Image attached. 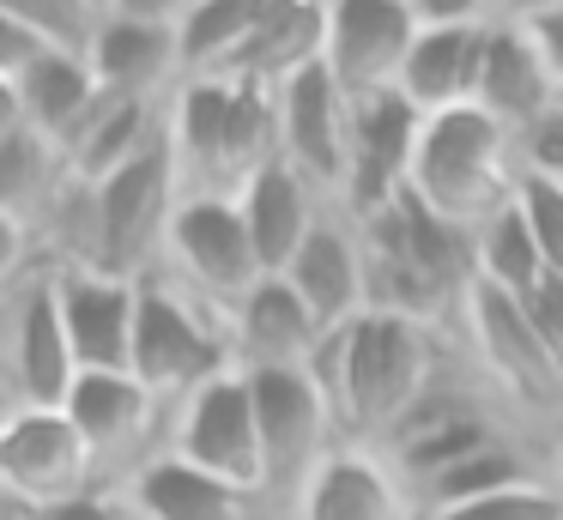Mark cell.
I'll return each instance as SVG.
<instances>
[{"instance_id": "6da1fadb", "label": "cell", "mask_w": 563, "mask_h": 520, "mask_svg": "<svg viewBox=\"0 0 563 520\" xmlns=\"http://www.w3.org/2000/svg\"><path fill=\"white\" fill-rule=\"evenodd\" d=\"M454 339L430 333L424 321H406L394 309H364L352 327L321 339L316 375L340 411L345 442L357 447H388V435L418 411V399L449 375Z\"/></svg>"}, {"instance_id": "7a4b0ae2", "label": "cell", "mask_w": 563, "mask_h": 520, "mask_svg": "<svg viewBox=\"0 0 563 520\" xmlns=\"http://www.w3.org/2000/svg\"><path fill=\"white\" fill-rule=\"evenodd\" d=\"M357 236H364V254H369V309H394L406 321H424L442 339L461 333L466 302L478 290L473 230L442 224L430 206L400 193L388 212L364 218Z\"/></svg>"}, {"instance_id": "3957f363", "label": "cell", "mask_w": 563, "mask_h": 520, "mask_svg": "<svg viewBox=\"0 0 563 520\" xmlns=\"http://www.w3.org/2000/svg\"><path fill=\"white\" fill-rule=\"evenodd\" d=\"M279 157V91L243 79H183L170 97V164L183 193L236 200Z\"/></svg>"}, {"instance_id": "277c9868", "label": "cell", "mask_w": 563, "mask_h": 520, "mask_svg": "<svg viewBox=\"0 0 563 520\" xmlns=\"http://www.w3.org/2000/svg\"><path fill=\"white\" fill-rule=\"evenodd\" d=\"M521 188V164H515V140L485 115V109H449V115H424L412 152V176L406 193L454 230H478L490 212L515 200Z\"/></svg>"}, {"instance_id": "5b68a950", "label": "cell", "mask_w": 563, "mask_h": 520, "mask_svg": "<svg viewBox=\"0 0 563 520\" xmlns=\"http://www.w3.org/2000/svg\"><path fill=\"white\" fill-rule=\"evenodd\" d=\"M231 369H236L231 321L212 314L207 302H195L183 285H170L164 273H152L146 285H140L128 375H134L164 411H176L183 399H195L207 381H219V375H231Z\"/></svg>"}, {"instance_id": "8992f818", "label": "cell", "mask_w": 563, "mask_h": 520, "mask_svg": "<svg viewBox=\"0 0 563 520\" xmlns=\"http://www.w3.org/2000/svg\"><path fill=\"white\" fill-rule=\"evenodd\" d=\"M255 387V423H261V496L273 520L291 515L303 484L328 466L333 447H345L340 411L328 387L309 369H243Z\"/></svg>"}, {"instance_id": "52a82bcc", "label": "cell", "mask_w": 563, "mask_h": 520, "mask_svg": "<svg viewBox=\"0 0 563 520\" xmlns=\"http://www.w3.org/2000/svg\"><path fill=\"white\" fill-rule=\"evenodd\" d=\"M170 285H183L195 302L231 321V309L267 278L255 254V236L243 224V206L219 200V193H183L170 218V242H164V266Z\"/></svg>"}, {"instance_id": "ba28073f", "label": "cell", "mask_w": 563, "mask_h": 520, "mask_svg": "<svg viewBox=\"0 0 563 520\" xmlns=\"http://www.w3.org/2000/svg\"><path fill=\"white\" fill-rule=\"evenodd\" d=\"M91 206H98V273L110 278H152L164 266V242H170V218L183 206V181H176L170 145L122 176L91 181Z\"/></svg>"}, {"instance_id": "9c48e42d", "label": "cell", "mask_w": 563, "mask_h": 520, "mask_svg": "<svg viewBox=\"0 0 563 520\" xmlns=\"http://www.w3.org/2000/svg\"><path fill=\"white\" fill-rule=\"evenodd\" d=\"M0 369H7V399L13 406H62L74 394L79 369H74V351H67L55 266H37L0 297Z\"/></svg>"}, {"instance_id": "30bf717a", "label": "cell", "mask_w": 563, "mask_h": 520, "mask_svg": "<svg viewBox=\"0 0 563 520\" xmlns=\"http://www.w3.org/2000/svg\"><path fill=\"white\" fill-rule=\"evenodd\" d=\"M62 411L74 418L79 442H86L98 484H128L170 442V411L134 375H79L74 394L62 399Z\"/></svg>"}, {"instance_id": "8fae6325", "label": "cell", "mask_w": 563, "mask_h": 520, "mask_svg": "<svg viewBox=\"0 0 563 520\" xmlns=\"http://www.w3.org/2000/svg\"><path fill=\"white\" fill-rule=\"evenodd\" d=\"M98 484L86 442L62 406H13L0 418V490L13 508H55Z\"/></svg>"}, {"instance_id": "7c38bea8", "label": "cell", "mask_w": 563, "mask_h": 520, "mask_svg": "<svg viewBox=\"0 0 563 520\" xmlns=\"http://www.w3.org/2000/svg\"><path fill=\"white\" fill-rule=\"evenodd\" d=\"M170 454H183L188 466L212 472V478L236 484V490L261 496V423H255V387L243 369L207 381L195 399L170 411ZM267 502V496H261ZM273 515V508H267Z\"/></svg>"}, {"instance_id": "4fadbf2b", "label": "cell", "mask_w": 563, "mask_h": 520, "mask_svg": "<svg viewBox=\"0 0 563 520\" xmlns=\"http://www.w3.org/2000/svg\"><path fill=\"white\" fill-rule=\"evenodd\" d=\"M279 157L328 206H340L352 176V97L321 60L279 85Z\"/></svg>"}, {"instance_id": "5bb4252c", "label": "cell", "mask_w": 563, "mask_h": 520, "mask_svg": "<svg viewBox=\"0 0 563 520\" xmlns=\"http://www.w3.org/2000/svg\"><path fill=\"white\" fill-rule=\"evenodd\" d=\"M418 43V19L406 0H328L321 67L345 97H376L400 85V67Z\"/></svg>"}, {"instance_id": "9a60e30c", "label": "cell", "mask_w": 563, "mask_h": 520, "mask_svg": "<svg viewBox=\"0 0 563 520\" xmlns=\"http://www.w3.org/2000/svg\"><path fill=\"white\" fill-rule=\"evenodd\" d=\"M418 133H424V115L400 91L352 97V176H345V193H340V212L352 224L388 212L406 193Z\"/></svg>"}, {"instance_id": "2e32d148", "label": "cell", "mask_w": 563, "mask_h": 520, "mask_svg": "<svg viewBox=\"0 0 563 520\" xmlns=\"http://www.w3.org/2000/svg\"><path fill=\"white\" fill-rule=\"evenodd\" d=\"M279 278L303 297V309L321 321V333H340L369 309V254L340 206H328V218L309 230V242L291 254V266Z\"/></svg>"}, {"instance_id": "e0dca14e", "label": "cell", "mask_w": 563, "mask_h": 520, "mask_svg": "<svg viewBox=\"0 0 563 520\" xmlns=\"http://www.w3.org/2000/svg\"><path fill=\"white\" fill-rule=\"evenodd\" d=\"M140 285H146V278H140ZM140 285L134 278H110V273H55L67 351H74L79 375H128Z\"/></svg>"}, {"instance_id": "ac0fdd59", "label": "cell", "mask_w": 563, "mask_h": 520, "mask_svg": "<svg viewBox=\"0 0 563 520\" xmlns=\"http://www.w3.org/2000/svg\"><path fill=\"white\" fill-rule=\"evenodd\" d=\"M285 520H418V502L382 447H333L328 466L303 484Z\"/></svg>"}, {"instance_id": "d6986e66", "label": "cell", "mask_w": 563, "mask_h": 520, "mask_svg": "<svg viewBox=\"0 0 563 520\" xmlns=\"http://www.w3.org/2000/svg\"><path fill=\"white\" fill-rule=\"evenodd\" d=\"M164 145H170V97L158 103V97L103 91L98 103H91V115L74 128V140L62 145V157L79 181H110V176H122L128 164L164 152Z\"/></svg>"}, {"instance_id": "ffe728a7", "label": "cell", "mask_w": 563, "mask_h": 520, "mask_svg": "<svg viewBox=\"0 0 563 520\" xmlns=\"http://www.w3.org/2000/svg\"><path fill=\"white\" fill-rule=\"evenodd\" d=\"M321 321L303 309L285 278H261L231 309V351L236 369H309L321 351Z\"/></svg>"}, {"instance_id": "44dd1931", "label": "cell", "mask_w": 563, "mask_h": 520, "mask_svg": "<svg viewBox=\"0 0 563 520\" xmlns=\"http://www.w3.org/2000/svg\"><path fill=\"white\" fill-rule=\"evenodd\" d=\"M115 490H128V502H134L140 520H273L255 490H236V484L188 466L170 447L152 454L146 466L128 484H115Z\"/></svg>"}, {"instance_id": "7402d4cb", "label": "cell", "mask_w": 563, "mask_h": 520, "mask_svg": "<svg viewBox=\"0 0 563 520\" xmlns=\"http://www.w3.org/2000/svg\"><path fill=\"white\" fill-rule=\"evenodd\" d=\"M91 79L115 97H176L183 73V31L170 24H134V19H103L86 48Z\"/></svg>"}, {"instance_id": "603a6c76", "label": "cell", "mask_w": 563, "mask_h": 520, "mask_svg": "<svg viewBox=\"0 0 563 520\" xmlns=\"http://www.w3.org/2000/svg\"><path fill=\"white\" fill-rule=\"evenodd\" d=\"M558 103V85H551V67L539 55V43L521 31V24H503L490 19V36H485V67H478V97L473 109H485L503 133H521L533 128L545 109Z\"/></svg>"}, {"instance_id": "cb8c5ba5", "label": "cell", "mask_w": 563, "mask_h": 520, "mask_svg": "<svg viewBox=\"0 0 563 520\" xmlns=\"http://www.w3.org/2000/svg\"><path fill=\"white\" fill-rule=\"evenodd\" d=\"M236 206H243V224H249V236H255V254H261V266H267V278H279L285 266H291V254L309 242V230L328 218V200H321L285 157H273V164L236 193Z\"/></svg>"}, {"instance_id": "d4e9b609", "label": "cell", "mask_w": 563, "mask_h": 520, "mask_svg": "<svg viewBox=\"0 0 563 520\" xmlns=\"http://www.w3.org/2000/svg\"><path fill=\"white\" fill-rule=\"evenodd\" d=\"M485 36L490 24H461V31H418L412 55L400 67L394 91L418 109V115H449V109H473L478 97V67H485Z\"/></svg>"}, {"instance_id": "484cf974", "label": "cell", "mask_w": 563, "mask_h": 520, "mask_svg": "<svg viewBox=\"0 0 563 520\" xmlns=\"http://www.w3.org/2000/svg\"><path fill=\"white\" fill-rule=\"evenodd\" d=\"M19 97H25V128L43 140L67 145L74 128L91 115V103L103 97V85L91 79L86 55H67V48H43L25 73H19Z\"/></svg>"}, {"instance_id": "4316f807", "label": "cell", "mask_w": 563, "mask_h": 520, "mask_svg": "<svg viewBox=\"0 0 563 520\" xmlns=\"http://www.w3.org/2000/svg\"><path fill=\"white\" fill-rule=\"evenodd\" d=\"M67 181H74V169H67L55 140H43L31 128H19L13 140H0V218H13V224H25L37 236Z\"/></svg>"}, {"instance_id": "83f0119b", "label": "cell", "mask_w": 563, "mask_h": 520, "mask_svg": "<svg viewBox=\"0 0 563 520\" xmlns=\"http://www.w3.org/2000/svg\"><path fill=\"white\" fill-rule=\"evenodd\" d=\"M527 478H551L545 460H539L533 447H521L515 435H497V442H485L478 454H466V460H454L449 472H437L430 484H418L412 502H418V520H424V515H442V508L478 502V496L515 490V484H527Z\"/></svg>"}, {"instance_id": "f1b7e54d", "label": "cell", "mask_w": 563, "mask_h": 520, "mask_svg": "<svg viewBox=\"0 0 563 520\" xmlns=\"http://www.w3.org/2000/svg\"><path fill=\"white\" fill-rule=\"evenodd\" d=\"M473 266H478V285L503 290V297H515V302H527L551 278L545 261H539L533 230H527V218H521L515 200L473 230Z\"/></svg>"}, {"instance_id": "f546056e", "label": "cell", "mask_w": 563, "mask_h": 520, "mask_svg": "<svg viewBox=\"0 0 563 520\" xmlns=\"http://www.w3.org/2000/svg\"><path fill=\"white\" fill-rule=\"evenodd\" d=\"M0 12L13 24H25L43 48H67V55H86L103 24L98 0H0Z\"/></svg>"}, {"instance_id": "4dcf8cb0", "label": "cell", "mask_w": 563, "mask_h": 520, "mask_svg": "<svg viewBox=\"0 0 563 520\" xmlns=\"http://www.w3.org/2000/svg\"><path fill=\"white\" fill-rule=\"evenodd\" d=\"M424 520H563V490L551 478H527L515 490L478 496V502L442 508V515H424Z\"/></svg>"}, {"instance_id": "1f68e13d", "label": "cell", "mask_w": 563, "mask_h": 520, "mask_svg": "<svg viewBox=\"0 0 563 520\" xmlns=\"http://www.w3.org/2000/svg\"><path fill=\"white\" fill-rule=\"evenodd\" d=\"M515 206H521L527 230H533L545 273L563 278V188H558V181H539V176H521V188H515Z\"/></svg>"}, {"instance_id": "d6a6232c", "label": "cell", "mask_w": 563, "mask_h": 520, "mask_svg": "<svg viewBox=\"0 0 563 520\" xmlns=\"http://www.w3.org/2000/svg\"><path fill=\"white\" fill-rule=\"evenodd\" d=\"M515 164H521V176H539V181H558L563 188V97L533 128L515 133Z\"/></svg>"}, {"instance_id": "836d02e7", "label": "cell", "mask_w": 563, "mask_h": 520, "mask_svg": "<svg viewBox=\"0 0 563 520\" xmlns=\"http://www.w3.org/2000/svg\"><path fill=\"white\" fill-rule=\"evenodd\" d=\"M19 520H140V515H134V502H128V490L91 484L86 496H67V502H55V508H25Z\"/></svg>"}, {"instance_id": "e575fe53", "label": "cell", "mask_w": 563, "mask_h": 520, "mask_svg": "<svg viewBox=\"0 0 563 520\" xmlns=\"http://www.w3.org/2000/svg\"><path fill=\"white\" fill-rule=\"evenodd\" d=\"M418 31H461V24H490L497 0H406Z\"/></svg>"}, {"instance_id": "d590c367", "label": "cell", "mask_w": 563, "mask_h": 520, "mask_svg": "<svg viewBox=\"0 0 563 520\" xmlns=\"http://www.w3.org/2000/svg\"><path fill=\"white\" fill-rule=\"evenodd\" d=\"M37 266H43L37 236H31L25 224H13V218H0V297H7L19 278H31Z\"/></svg>"}, {"instance_id": "8d00e7d4", "label": "cell", "mask_w": 563, "mask_h": 520, "mask_svg": "<svg viewBox=\"0 0 563 520\" xmlns=\"http://www.w3.org/2000/svg\"><path fill=\"white\" fill-rule=\"evenodd\" d=\"M521 309H527L533 333L545 339V351L558 357V369H563V278H545V285H539L533 297L521 302Z\"/></svg>"}, {"instance_id": "74e56055", "label": "cell", "mask_w": 563, "mask_h": 520, "mask_svg": "<svg viewBox=\"0 0 563 520\" xmlns=\"http://www.w3.org/2000/svg\"><path fill=\"white\" fill-rule=\"evenodd\" d=\"M103 19H134V24H170V31H183L188 12L200 7V0H98Z\"/></svg>"}, {"instance_id": "f35d334b", "label": "cell", "mask_w": 563, "mask_h": 520, "mask_svg": "<svg viewBox=\"0 0 563 520\" xmlns=\"http://www.w3.org/2000/svg\"><path fill=\"white\" fill-rule=\"evenodd\" d=\"M37 55H43L37 36H31L25 24H13L7 12H0V73H13V79H19V73H25Z\"/></svg>"}, {"instance_id": "ab89813d", "label": "cell", "mask_w": 563, "mask_h": 520, "mask_svg": "<svg viewBox=\"0 0 563 520\" xmlns=\"http://www.w3.org/2000/svg\"><path fill=\"white\" fill-rule=\"evenodd\" d=\"M521 31L539 43V55H545V67H551V85H558V97H563V12L533 19V24H521Z\"/></svg>"}, {"instance_id": "60d3db41", "label": "cell", "mask_w": 563, "mask_h": 520, "mask_svg": "<svg viewBox=\"0 0 563 520\" xmlns=\"http://www.w3.org/2000/svg\"><path fill=\"white\" fill-rule=\"evenodd\" d=\"M19 128H25V97H19L13 73H0V140H13Z\"/></svg>"}, {"instance_id": "b9f144b4", "label": "cell", "mask_w": 563, "mask_h": 520, "mask_svg": "<svg viewBox=\"0 0 563 520\" xmlns=\"http://www.w3.org/2000/svg\"><path fill=\"white\" fill-rule=\"evenodd\" d=\"M551 12H563V0H497L503 24H533V19H551Z\"/></svg>"}, {"instance_id": "7bdbcfd3", "label": "cell", "mask_w": 563, "mask_h": 520, "mask_svg": "<svg viewBox=\"0 0 563 520\" xmlns=\"http://www.w3.org/2000/svg\"><path fill=\"white\" fill-rule=\"evenodd\" d=\"M545 472H551V484L563 490V430H558V442H551V460H545Z\"/></svg>"}, {"instance_id": "ee69618b", "label": "cell", "mask_w": 563, "mask_h": 520, "mask_svg": "<svg viewBox=\"0 0 563 520\" xmlns=\"http://www.w3.org/2000/svg\"><path fill=\"white\" fill-rule=\"evenodd\" d=\"M0 520H19V508H13V496L0 490Z\"/></svg>"}, {"instance_id": "f6af8a7d", "label": "cell", "mask_w": 563, "mask_h": 520, "mask_svg": "<svg viewBox=\"0 0 563 520\" xmlns=\"http://www.w3.org/2000/svg\"><path fill=\"white\" fill-rule=\"evenodd\" d=\"M0 399H7V369H0ZM7 406H13V399H7Z\"/></svg>"}, {"instance_id": "bcb514c9", "label": "cell", "mask_w": 563, "mask_h": 520, "mask_svg": "<svg viewBox=\"0 0 563 520\" xmlns=\"http://www.w3.org/2000/svg\"><path fill=\"white\" fill-rule=\"evenodd\" d=\"M7 411H13V406H7V399H0V418H7Z\"/></svg>"}]
</instances>
